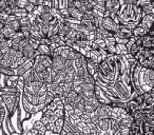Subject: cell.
Instances as JSON below:
<instances>
[{"instance_id": "6da1fadb", "label": "cell", "mask_w": 154, "mask_h": 135, "mask_svg": "<svg viewBox=\"0 0 154 135\" xmlns=\"http://www.w3.org/2000/svg\"><path fill=\"white\" fill-rule=\"evenodd\" d=\"M2 98L3 105L7 109V115L12 118L15 114L20 105V97L21 96H12V95H0Z\"/></svg>"}, {"instance_id": "7a4b0ae2", "label": "cell", "mask_w": 154, "mask_h": 135, "mask_svg": "<svg viewBox=\"0 0 154 135\" xmlns=\"http://www.w3.org/2000/svg\"><path fill=\"white\" fill-rule=\"evenodd\" d=\"M112 86H113L114 90H115L116 94L118 95L120 100L126 103V101H128L129 99H130V96H131L130 91L125 86L124 82L120 80V78H118V79H116L114 82H112Z\"/></svg>"}, {"instance_id": "3957f363", "label": "cell", "mask_w": 154, "mask_h": 135, "mask_svg": "<svg viewBox=\"0 0 154 135\" xmlns=\"http://www.w3.org/2000/svg\"><path fill=\"white\" fill-rule=\"evenodd\" d=\"M93 115L96 116L98 119H103V118H110L112 114V109L109 106H99L95 109L93 112Z\"/></svg>"}, {"instance_id": "277c9868", "label": "cell", "mask_w": 154, "mask_h": 135, "mask_svg": "<svg viewBox=\"0 0 154 135\" xmlns=\"http://www.w3.org/2000/svg\"><path fill=\"white\" fill-rule=\"evenodd\" d=\"M100 26L105 29L106 31H108V32L112 33V34H115L118 31V24H116L111 18H103Z\"/></svg>"}, {"instance_id": "5b68a950", "label": "cell", "mask_w": 154, "mask_h": 135, "mask_svg": "<svg viewBox=\"0 0 154 135\" xmlns=\"http://www.w3.org/2000/svg\"><path fill=\"white\" fill-rule=\"evenodd\" d=\"M33 64H34V59H28L24 63H22L15 70V75L18 77H22L29 70L32 69Z\"/></svg>"}, {"instance_id": "8992f818", "label": "cell", "mask_w": 154, "mask_h": 135, "mask_svg": "<svg viewBox=\"0 0 154 135\" xmlns=\"http://www.w3.org/2000/svg\"><path fill=\"white\" fill-rule=\"evenodd\" d=\"M5 26H8L9 29H11L13 32H19L20 31L19 20H18L14 15H12V14L8 16L7 20L5 21Z\"/></svg>"}, {"instance_id": "52a82bcc", "label": "cell", "mask_w": 154, "mask_h": 135, "mask_svg": "<svg viewBox=\"0 0 154 135\" xmlns=\"http://www.w3.org/2000/svg\"><path fill=\"white\" fill-rule=\"evenodd\" d=\"M153 20H154V15H146V14H143L140 21L138 22V26L143 28L148 32L149 30H152Z\"/></svg>"}, {"instance_id": "ba28073f", "label": "cell", "mask_w": 154, "mask_h": 135, "mask_svg": "<svg viewBox=\"0 0 154 135\" xmlns=\"http://www.w3.org/2000/svg\"><path fill=\"white\" fill-rule=\"evenodd\" d=\"M35 51H36V50L33 49V48L31 47L29 43H28V44H26L21 50H20V52L22 53L23 57L26 58V59H34V57L36 56V54H35Z\"/></svg>"}, {"instance_id": "9c48e42d", "label": "cell", "mask_w": 154, "mask_h": 135, "mask_svg": "<svg viewBox=\"0 0 154 135\" xmlns=\"http://www.w3.org/2000/svg\"><path fill=\"white\" fill-rule=\"evenodd\" d=\"M124 5L122 0H107L105 2V9L109 10L112 8V9H114L115 11L118 12L120 5Z\"/></svg>"}, {"instance_id": "30bf717a", "label": "cell", "mask_w": 154, "mask_h": 135, "mask_svg": "<svg viewBox=\"0 0 154 135\" xmlns=\"http://www.w3.org/2000/svg\"><path fill=\"white\" fill-rule=\"evenodd\" d=\"M34 61L40 62L42 63L45 68H51L52 64V58L50 56H45V55H36L34 57Z\"/></svg>"}, {"instance_id": "8fae6325", "label": "cell", "mask_w": 154, "mask_h": 135, "mask_svg": "<svg viewBox=\"0 0 154 135\" xmlns=\"http://www.w3.org/2000/svg\"><path fill=\"white\" fill-rule=\"evenodd\" d=\"M101 132L103 131H109L110 129V118H103V119H99L97 121V124H95Z\"/></svg>"}, {"instance_id": "7c38bea8", "label": "cell", "mask_w": 154, "mask_h": 135, "mask_svg": "<svg viewBox=\"0 0 154 135\" xmlns=\"http://www.w3.org/2000/svg\"><path fill=\"white\" fill-rule=\"evenodd\" d=\"M133 118L131 115H128L127 117L119 119V130L120 129H129L131 127V124H133Z\"/></svg>"}, {"instance_id": "4fadbf2b", "label": "cell", "mask_w": 154, "mask_h": 135, "mask_svg": "<svg viewBox=\"0 0 154 135\" xmlns=\"http://www.w3.org/2000/svg\"><path fill=\"white\" fill-rule=\"evenodd\" d=\"M110 133L112 135H115L119 131V119H113L110 118Z\"/></svg>"}, {"instance_id": "5bb4252c", "label": "cell", "mask_w": 154, "mask_h": 135, "mask_svg": "<svg viewBox=\"0 0 154 135\" xmlns=\"http://www.w3.org/2000/svg\"><path fill=\"white\" fill-rule=\"evenodd\" d=\"M68 13H69V17L74 18L76 20H80L82 18V15H84L79 10L75 9V8H69Z\"/></svg>"}, {"instance_id": "9a60e30c", "label": "cell", "mask_w": 154, "mask_h": 135, "mask_svg": "<svg viewBox=\"0 0 154 135\" xmlns=\"http://www.w3.org/2000/svg\"><path fill=\"white\" fill-rule=\"evenodd\" d=\"M12 15L15 16L17 19H20V18L22 17H26L28 16V12L26 11L24 9H20V8H17L15 7L13 10H12Z\"/></svg>"}, {"instance_id": "2e32d148", "label": "cell", "mask_w": 154, "mask_h": 135, "mask_svg": "<svg viewBox=\"0 0 154 135\" xmlns=\"http://www.w3.org/2000/svg\"><path fill=\"white\" fill-rule=\"evenodd\" d=\"M146 34H147V31H146L143 28H141V26H139L138 24L132 30V36H134L136 39L145 36Z\"/></svg>"}, {"instance_id": "e0dca14e", "label": "cell", "mask_w": 154, "mask_h": 135, "mask_svg": "<svg viewBox=\"0 0 154 135\" xmlns=\"http://www.w3.org/2000/svg\"><path fill=\"white\" fill-rule=\"evenodd\" d=\"M36 55H45V56H50L51 55V52H50L49 45H43V44H39L37 50L35 51Z\"/></svg>"}, {"instance_id": "ac0fdd59", "label": "cell", "mask_w": 154, "mask_h": 135, "mask_svg": "<svg viewBox=\"0 0 154 135\" xmlns=\"http://www.w3.org/2000/svg\"><path fill=\"white\" fill-rule=\"evenodd\" d=\"M63 124H64L63 118H57V120L54 122V131H53L54 134L58 135L61 132L62 128H63Z\"/></svg>"}, {"instance_id": "d6986e66", "label": "cell", "mask_w": 154, "mask_h": 135, "mask_svg": "<svg viewBox=\"0 0 154 135\" xmlns=\"http://www.w3.org/2000/svg\"><path fill=\"white\" fill-rule=\"evenodd\" d=\"M0 75L11 77V76L15 75V70L11 69V68H5V66H0Z\"/></svg>"}, {"instance_id": "ffe728a7", "label": "cell", "mask_w": 154, "mask_h": 135, "mask_svg": "<svg viewBox=\"0 0 154 135\" xmlns=\"http://www.w3.org/2000/svg\"><path fill=\"white\" fill-rule=\"evenodd\" d=\"M141 12L146 15H154V5H153V1L149 3V5H145V7L140 8Z\"/></svg>"}, {"instance_id": "44dd1931", "label": "cell", "mask_w": 154, "mask_h": 135, "mask_svg": "<svg viewBox=\"0 0 154 135\" xmlns=\"http://www.w3.org/2000/svg\"><path fill=\"white\" fill-rule=\"evenodd\" d=\"M118 31H119L120 33H122L124 35H126V37L128 39L132 36V30L126 26H118Z\"/></svg>"}, {"instance_id": "7402d4cb", "label": "cell", "mask_w": 154, "mask_h": 135, "mask_svg": "<svg viewBox=\"0 0 154 135\" xmlns=\"http://www.w3.org/2000/svg\"><path fill=\"white\" fill-rule=\"evenodd\" d=\"M14 33L15 32H13V31H12L11 29L8 28V26H5L2 30L0 31V34H2L5 39H11L12 36L14 35Z\"/></svg>"}, {"instance_id": "603a6c76", "label": "cell", "mask_w": 154, "mask_h": 135, "mask_svg": "<svg viewBox=\"0 0 154 135\" xmlns=\"http://www.w3.org/2000/svg\"><path fill=\"white\" fill-rule=\"evenodd\" d=\"M24 39V36H23V33H21L19 31V32H15L14 33V35L12 36L11 40L13 41L14 43H19L21 40H23Z\"/></svg>"}, {"instance_id": "cb8c5ba5", "label": "cell", "mask_w": 154, "mask_h": 135, "mask_svg": "<svg viewBox=\"0 0 154 135\" xmlns=\"http://www.w3.org/2000/svg\"><path fill=\"white\" fill-rule=\"evenodd\" d=\"M39 18H40V20L43 22V23L48 24L54 17L51 15V13H41L40 15H39Z\"/></svg>"}, {"instance_id": "d4e9b609", "label": "cell", "mask_w": 154, "mask_h": 135, "mask_svg": "<svg viewBox=\"0 0 154 135\" xmlns=\"http://www.w3.org/2000/svg\"><path fill=\"white\" fill-rule=\"evenodd\" d=\"M82 91H90V92H94L95 84H88V82H82Z\"/></svg>"}, {"instance_id": "484cf974", "label": "cell", "mask_w": 154, "mask_h": 135, "mask_svg": "<svg viewBox=\"0 0 154 135\" xmlns=\"http://www.w3.org/2000/svg\"><path fill=\"white\" fill-rule=\"evenodd\" d=\"M79 119L82 122H84V124H91V115L90 114H86V113H82V115L79 116Z\"/></svg>"}, {"instance_id": "4316f807", "label": "cell", "mask_w": 154, "mask_h": 135, "mask_svg": "<svg viewBox=\"0 0 154 135\" xmlns=\"http://www.w3.org/2000/svg\"><path fill=\"white\" fill-rule=\"evenodd\" d=\"M87 35L84 32H76V36H75V41L76 40H82V41H87Z\"/></svg>"}, {"instance_id": "83f0119b", "label": "cell", "mask_w": 154, "mask_h": 135, "mask_svg": "<svg viewBox=\"0 0 154 135\" xmlns=\"http://www.w3.org/2000/svg\"><path fill=\"white\" fill-rule=\"evenodd\" d=\"M75 36H76V31L74 29H70L69 32L66 33V35L64 36L63 40L64 39H73V40H75Z\"/></svg>"}, {"instance_id": "f1b7e54d", "label": "cell", "mask_w": 154, "mask_h": 135, "mask_svg": "<svg viewBox=\"0 0 154 135\" xmlns=\"http://www.w3.org/2000/svg\"><path fill=\"white\" fill-rule=\"evenodd\" d=\"M19 20V24H20V28L21 26H28V24L30 23V19H29L28 17H22V18H20V19H18Z\"/></svg>"}, {"instance_id": "f546056e", "label": "cell", "mask_w": 154, "mask_h": 135, "mask_svg": "<svg viewBox=\"0 0 154 135\" xmlns=\"http://www.w3.org/2000/svg\"><path fill=\"white\" fill-rule=\"evenodd\" d=\"M103 40H105V42L107 45H115L116 44V41H115V39H114L113 36L107 37V38H105Z\"/></svg>"}, {"instance_id": "4dcf8cb0", "label": "cell", "mask_w": 154, "mask_h": 135, "mask_svg": "<svg viewBox=\"0 0 154 135\" xmlns=\"http://www.w3.org/2000/svg\"><path fill=\"white\" fill-rule=\"evenodd\" d=\"M49 39H50V41H51V42H53V43H57V42H59L60 40H62V39L60 38V36L58 34L52 35V36L49 37Z\"/></svg>"}, {"instance_id": "1f68e13d", "label": "cell", "mask_w": 154, "mask_h": 135, "mask_svg": "<svg viewBox=\"0 0 154 135\" xmlns=\"http://www.w3.org/2000/svg\"><path fill=\"white\" fill-rule=\"evenodd\" d=\"M53 115H55L57 118H63L64 117V110H58L56 109L53 112Z\"/></svg>"}, {"instance_id": "d6a6232c", "label": "cell", "mask_w": 154, "mask_h": 135, "mask_svg": "<svg viewBox=\"0 0 154 135\" xmlns=\"http://www.w3.org/2000/svg\"><path fill=\"white\" fill-rule=\"evenodd\" d=\"M26 3H28V0H16V7L20 9H24Z\"/></svg>"}, {"instance_id": "836d02e7", "label": "cell", "mask_w": 154, "mask_h": 135, "mask_svg": "<svg viewBox=\"0 0 154 135\" xmlns=\"http://www.w3.org/2000/svg\"><path fill=\"white\" fill-rule=\"evenodd\" d=\"M95 42L98 44V47L100 48V50H103V49H106L107 48V44H106V42H105V40L103 39H95Z\"/></svg>"}, {"instance_id": "e575fe53", "label": "cell", "mask_w": 154, "mask_h": 135, "mask_svg": "<svg viewBox=\"0 0 154 135\" xmlns=\"http://www.w3.org/2000/svg\"><path fill=\"white\" fill-rule=\"evenodd\" d=\"M24 10H26V11L28 12V14H29V13H32V12L35 10V5H33V3H30V2L28 1V3H26V7H24Z\"/></svg>"}, {"instance_id": "d590c367", "label": "cell", "mask_w": 154, "mask_h": 135, "mask_svg": "<svg viewBox=\"0 0 154 135\" xmlns=\"http://www.w3.org/2000/svg\"><path fill=\"white\" fill-rule=\"evenodd\" d=\"M43 124H42V122L40 121V120H36V121L34 122V124H33V128L34 129H36L37 131L38 130H40L41 128H43Z\"/></svg>"}, {"instance_id": "8d00e7d4", "label": "cell", "mask_w": 154, "mask_h": 135, "mask_svg": "<svg viewBox=\"0 0 154 135\" xmlns=\"http://www.w3.org/2000/svg\"><path fill=\"white\" fill-rule=\"evenodd\" d=\"M45 109L47 110H50V111H55L56 110V103H54V101H52V103H48L47 106H45Z\"/></svg>"}, {"instance_id": "74e56055", "label": "cell", "mask_w": 154, "mask_h": 135, "mask_svg": "<svg viewBox=\"0 0 154 135\" xmlns=\"http://www.w3.org/2000/svg\"><path fill=\"white\" fill-rule=\"evenodd\" d=\"M51 41L49 38H40L39 39V44H43V45H50Z\"/></svg>"}, {"instance_id": "f35d334b", "label": "cell", "mask_w": 154, "mask_h": 135, "mask_svg": "<svg viewBox=\"0 0 154 135\" xmlns=\"http://www.w3.org/2000/svg\"><path fill=\"white\" fill-rule=\"evenodd\" d=\"M39 120H40V121L42 122V124H43V126H45V127L47 126L48 124H49V117H48V116L41 115V118H40V119H39Z\"/></svg>"}, {"instance_id": "ab89813d", "label": "cell", "mask_w": 154, "mask_h": 135, "mask_svg": "<svg viewBox=\"0 0 154 135\" xmlns=\"http://www.w3.org/2000/svg\"><path fill=\"white\" fill-rule=\"evenodd\" d=\"M37 134H38V131H37L36 129H34V128L30 129V130L26 133V135H37Z\"/></svg>"}, {"instance_id": "60d3db41", "label": "cell", "mask_w": 154, "mask_h": 135, "mask_svg": "<svg viewBox=\"0 0 154 135\" xmlns=\"http://www.w3.org/2000/svg\"><path fill=\"white\" fill-rule=\"evenodd\" d=\"M124 5H133V0H122Z\"/></svg>"}, {"instance_id": "b9f144b4", "label": "cell", "mask_w": 154, "mask_h": 135, "mask_svg": "<svg viewBox=\"0 0 154 135\" xmlns=\"http://www.w3.org/2000/svg\"><path fill=\"white\" fill-rule=\"evenodd\" d=\"M28 1L30 3H33L34 5H36V1H37V0H28Z\"/></svg>"}, {"instance_id": "7bdbcfd3", "label": "cell", "mask_w": 154, "mask_h": 135, "mask_svg": "<svg viewBox=\"0 0 154 135\" xmlns=\"http://www.w3.org/2000/svg\"><path fill=\"white\" fill-rule=\"evenodd\" d=\"M96 2H99V3H105V0H96Z\"/></svg>"}, {"instance_id": "ee69618b", "label": "cell", "mask_w": 154, "mask_h": 135, "mask_svg": "<svg viewBox=\"0 0 154 135\" xmlns=\"http://www.w3.org/2000/svg\"><path fill=\"white\" fill-rule=\"evenodd\" d=\"M0 48H1V43H0Z\"/></svg>"}]
</instances>
